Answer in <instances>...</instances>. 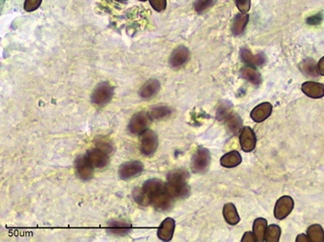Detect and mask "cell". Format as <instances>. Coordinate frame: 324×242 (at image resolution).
I'll list each match as a JSON object with an SVG mask.
<instances>
[{
	"instance_id": "6da1fadb",
	"label": "cell",
	"mask_w": 324,
	"mask_h": 242,
	"mask_svg": "<svg viewBox=\"0 0 324 242\" xmlns=\"http://www.w3.org/2000/svg\"><path fill=\"white\" fill-rule=\"evenodd\" d=\"M216 116L218 118V120L220 121H224L227 125V128L229 131L234 134L237 135L240 133V131L242 130L243 128V121L241 119V117L239 116L238 113L232 112L231 107L228 105H221L217 112H216Z\"/></svg>"
},
{
	"instance_id": "7a4b0ae2",
	"label": "cell",
	"mask_w": 324,
	"mask_h": 242,
	"mask_svg": "<svg viewBox=\"0 0 324 242\" xmlns=\"http://www.w3.org/2000/svg\"><path fill=\"white\" fill-rule=\"evenodd\" d=\"M114 96V87L108 81H102L96 85L92 94V102L98 106L104 107L109 104Z\"/></svg>"
},
{
	"instance_id": "3957f363",
	"label": "cell",
	"mask_w": 324,
	"mask_h": 242,
	"mask_svg": "<svg viewBox=\"0 0 324 242\" xmlns=\"http://www.w3.org/2000/svg\"><path fill=\"white\" fill-rule=\"evenodd\" d=\"M211 163L210 151L205 148H198L191 159V169L195 173L206 171Z\"/></svg>"
},
{
	"instance_id": "277c9868",
	"label": "cell",
	"mask_w": 324,
	"mask_h": 242,
	"mask_svg": "<svg viewBox=\"0 0 324 242\" xmlns=\"http://www.w3.org/2000/svg\"><path fill=\"white\" fill-rule=\"evenodd\" d=\"M158 147V139L153 130H147L141 134V152L146 156H151Z\"/></svg>"
},
{
	"instance_id": "5b68a950",
	"label": "cell",
	"mask_w": 324,
	"mask_h": 242,
	"mask_svg": "<svg viewBox=\"0 0 324 242\" xmlns=\"http://www.w3.org/2000/svg\"><path fill=\"white\" fill-rule=\"evenodd\" d=\"M150 120L151 118L149 116V113L145 112H138L131 117L128 124V130L134 135H141L143 132L148 129Z\"/></svg>"
},
{
	"instance_id": "8992f818",
	"label": "cell",
	"mask_w": 324,
	"mask_h": 242,
	"mask_svg": "<svg viewBox=\"0 0 324 242\" xmlns=\"http://www.w3.org/2000/svg\"><path fill=\"white\" fill-rule=\"evenodd\" d=\"M144 170V164L140 161H129L123 163L118 168V175L123 180L140 175Z\"/></svg>"
},
{
	"instance_id": "52a82bcc",
	"label": "cell",
	"mask_w": 324,
	"mask_h": 242,
	"mask_svg": "<svg viewBox=\"0 0 324 242\" xmlns=\"http://www.w3.org/2000/svg\"><path fill=\"white\" fill-rule=\"evenodd\" d=\"M85 156L94 168H105L109 164V155L97 148L89 150Z\"/></svg>"
},
{
	"instance_id": "ba28073f",
	"label": "cell",
	"mask_w": 324,
	"mask_h": 242,
	"mask_svg": "<svg viewBox=\"0 0 324 242\" xmlns=\"http://www.w3.org/2000/svg\"><path fill=\"white\" fill-rule=\"evenodd\" d=\"M76 175L83 181H89L94 177V168L87 160L86 156H79L75 161Z\"/></svg>"
},
{
	"instance_id": "9c48e42d",
	"label": "cell",
	"mask_w": 324,
	"mask_h": 242,
	"mask_svg": "<svg viewBox=\"0 0 324 242\" xmlns=\"http://www.w3.org/2000/svg\"><path fill=\"white\" fill-rule=\"evenodd\" d=\"M293 207H294L293 199L289 196H284L280 198L276 203L274 215L278 220H283L291 213Z\"/></svg>"
},
{
	"instance_id": "30bf717a",
	"label": "cell",
	"mask_w": 324,
	"mask_h": 242,
	"mask_svg": "<svg viewBox=\"0 0 324 242\" xmlns=\"http://www.w3.org/2000/svg\"><path fill=\"white\" fill-rule=\"evenodd\" d=\"M190 51L185 46H179L172 52L169 64L173 68H180L190 59Z\"/></svg>"
},
{
	"instance_id": "8fae6325",
	"label": "cell",
	"mask_w": 324,
	"mask_h": 242,
	"mask_svg": "<svg viewBox=\"0 0 324 242\" xmlns=\"http://www.w3.org/2000/svg\"><path fill=\"white\" fill-rule=\"evenodd\" d=\"M240 145L245 152H251L256 147V136L250 127H243L240 132Z\"/></svg>"
},
{
	"instance_id": "7c38bea8",
	"label": "cell",
	"mask_w": 324,
	"mask_h": 242,
	"mask_svg": "<svg viewBox=\"0 0 324 242\" xmlns=\"http://www.w3.org/2000/svg\"><path fill=\"white\" fill-rule=\"evenodd\" d=\"M241 59L244 63L249 66L253 67H259L265 64L266 62V56L264 54L260 53L257 55H253L247 48H242L240 52Z\"/></svg>"
},
{
	"instance_id": "4fadbf2b",
	"label": "cell",
	"mask_w": 324,
	"mask_h": 242,
	"mask_svg": "<svg viewBox=\"0 0 324 242\" xmlns=\"http://www.w3.org/2000/svg\"><path fill=\"white\" fill-rule=\"evenodd\" d=\"M174 200L170 197V195L166 192V190L154 195L151 199V205L157 210L165 211L171 208Z\"/></svg>"
},
{
	"instance_id": "5bb4252c",
	"label": "cell",
	"mask_w": 324,
	"mask_h": 242,
	"mask_svg": "<svg viewBox=\"0 0 324 242\" xmlns=\"http://www.w3.org/2000/svg\"><path fill=\"white\" fill-rule=\"evenodd\" d=\"M165 190L170 195L172 199L181 200L187 198L191 193V188L187 184H175L167 182L165 183Z\"/></svg>"
},
{
	"instance_id": "9a60e30c",
	"label": "cell",
	"mask_w": 324,
	"mask_h": 242,
	"mask_svg": "<svg viewBox=\"0 0 324 242\" xmlns=\"http://www.w3.org/2000/svg\"><path fill=\"white\" fill-rule=\"evenodd\" d=\"M302 92L313 99H321L324 96V84L316 81H306L301 86Z\"/></svg>"
},
{
	"instance_id": "2e32d148",
	"label": "cell",
	"mask_w": 324,
	"mask_h": 242,
	"mask_svg": "<svg viewBox=\"0 0 324 242\" xmlns=\"http://www.w3.org/2000/svg\"><path fill=\"white\" fill-rule=\"evenodd\" d=\"M273 111V107L271 105V103L269 102H264L259 104L258 106H256L251 112H250V117L253 121L260 123L263 122L264 120H266L268 117L271 115Z\"/></svg>"
},
{
	"instance_id": "e0dca14e",
	"label": "cell",
	"mask_w": 324,
	"mask_h": 242,
	"mask_svg": "<svg viewBox=\"0 0 324 242\" xmlns=\"http://www.w3.org/2000/svg\"><path fill=\"white\" fill-rule=\"evenodd\" d=\"M175 220L172 218H166L162 223L160 224L157 230V237L160 241L169 242L171 241L175 232Z\"/></svg>"
},
{
	"instance_id": "ac0fdd59",
	"label": "cell",
	"mask_w": 324,
	"mask_h": 242,
	"mask_svg": "<svg viewBox=\"0 0 324 242\" xmlns=\"http://www.w3.org/2000/svg\"><path fill=\"white\" fill-rule=\"evenodd\" d=\"M131 231V224L124 220H112L108 223V232L116 237H124Z\"/></svg>"
},
{
	"instance_id": "d6986e66",
	"label": "cell",
	"mask_w": 324,
	"mask_h": 242,
	"mask_svg": "<svg viewBox=\"0 0 324 242\" xmlns=\"http://www.w3.org/2000/svg\"><path fill=\"white\" fill-rule=\"evenodd\" d=\"M159 90H160V82L156 79H151L143 84V86L139 91V95L143 99H151L152 97L158 93Z\"/></svg>"
},
{
	"instance_id": "ffe728a7",
	"label": "cell",
	"mask_w": 324,
	"mask_h": 242,
	"mask_svg": "<svg viewBox=\"0 0 324 242\" xmlns=\"http://www.w3.org/2000/svg\"><path fill=\"white\" fill-rule=\"evenodd\" d=\"M249 16L247 14L240 13L235 16L231 25V32L234 36H239L244 33L248 25Z\"/></svg>"
},
{
	"instance_id": "44dd1931",
	"label": "cell",
	"mask_w": 324,
	"mask_h": 242,
	"mask_svg": "<svg viewBox=\"0 0 324 242\" xmlns=\"http://www.w3.org/2000/svg\"><path fill=\"white\" fill-rule=\"evenodd\" d=\"M241 77L248 81V82L254 84V85H259L262 82V77L261 74L258 72V70L253 67L246 65L241 69Z\"/></svg>"
},
{
	"instance_id": "7402d4cb",
	"label": "cell",
	"mask_w": 324,
	"mask_h": 242,
	"mask_svg": "<svg viewBox=\"0 0 324 242\" xmlns=\"http://www.w3.org/2000/svg\"><path fill=\"white\" fill-rule=\"evenodd\" d=\"M142 189L146 192V194L149 196V198L151 200L152 197H153L154 195L165 190V183L163 181H161L160 179L151 178L143 184Z\"/></svg>"
},
{
	"instance_id": "603a6c76",
	"label": "cell",
	"mask_w": 324,
	"mask_h": 242,
	"mask_svg": "<svg viewBox=\"0 0 324 242\" xmlns=\"http://www.w3.org/2000/svg\"><path fill=\"white\" fill-rule=\"evenodd\" d=\"M190 179V173L187 169L177 168L170 171L167 176V182L175 184H187Z\"/></svg>"
},
{
	"instance_id": "cb8c5ba5",
	"label": "cell",
	"mask_w": 324,
	"mask_h": 242,
	"mask_svg": "<svg viewBox=\"0 0 324 242\" xmlns=\"http://www.w3.org/2000/svg\"><path fill=\"white\" fill-rule=\"evenodd\" d=\"M242 163V156L238 151H230L220 158V164L224 168H235Z\"/></svg>"
},
{
	"instance_id": "d4e9b609",
	"label": "cell",
	"mask_w": 324,
	"mask_h": 242,
	"mask_svg": "<svg viewBox=\"0 0 324 242\" xmlns=\"http://www.w3.org/2000/svg\"><path fill=\"white\" fill-rule=\"evenodd\" d=\"M253 235L256 242H263L265 240V232L267 229V220L264 218H257L253 222Z\"/></svg>"
},
{
	"instance_id": "484cf974",
	"label": "cell",
	"mask_w": 324,
	"mask_h": 242,
	"mask_svg": "<svg viewBox=\"0 0 324 242\" xmlns=\"http://www.w3.org/2000/svg\"><path fill=\"white\" fill-rule=\"evenodd\" d=\"M223 217H224V220L231 226L237 225L240 222V216H239V214L237 212L236 206L233 204H231V203H228V204L224 205V207H223Z\"/></svg>"
},
{
	"instance_id": "4316f807",
	"label": "cell",
	"mask_w": 324,
	"mask_h": 242,
	"mask_svg": "<svg viewBox=\"0 0 324 242\" xmlns=\"http://www.w3.org/2000/svg\"><path fill=\"white\" fill-rule=\"evenodd\" d=\"M307 237L312 242H324V228L321 225L315 224L308 228Z\"/></svg>"
},
{
	"instance_id": "83f0119b",
	"label": "cell",
	"mask_w": 324,
	"mask_h": 242,
	"mask_svg": "<svg viewBox=\"0 0 324 242\" xmlns=\"http://www.w3.org/2000/svg\"><path fill=\"white\" fill-rule=\"evenodd\" d=\"M300 68H301V71L307 77L317 78L320 75L318 71V64L313 58H306L305 60L302 61Z\"/></svg>"
},
{
	"instance_id": "f1b7e54d",
	"label": "cell",
	"mask_w": 324,
	"mask_h": 242,
	"mask_svg": "<svg viewBox=\"0 0 324 242\" xmlns=\"http://www.w3.org/2000/svg\"><path fill=\"white\" fill-rule=\"evenodd\" d=\"M171 113V110L168 107L158 106V107H155L154 109H152L149 112V116L151 119L161 120V119H164V118H167L168 116H170Z\"/></svg>"
},
{
	"instance_id": "f546056e",
	"label": "cell",
	"mask_w": 324,
	"mask_h": 242,
	"mask_svg": "<svg viewBox=\"0 0 324 242\" xmlns=\"http://www.w3.org/2000/svg\"><path fill=\"white\" fill-rule=\"evenodd\" d=\"M281 228L278 225H270L266 229L265 232V240L264 242H278L280 241L281 238Z\"/></svg>"
},
{
	"instance_id": "4dcf8cb0",
	"label": "cell",
	"mask_w": 324,
	"mask_h": 242,
	"mask_svg": "<svg viewBox=\"0 0 324 242\" xmlns=\"http://www.w3.org/2000/svg\"><path fill=\"white\" fill-rule=\"evenodd\" d=\"M134 201L141 206H148L151 205V200L149 196L146 194V192L142 189V187H136L133 190Z\"/></svg>"
},
{
	"instance_id": "1f68e13d",
	"label": "cell",
	"mask_w": 324,
	"mask_h": 242,
	"mask_svg": "<svg viewBox=\"0 0 324 242\" xmlns=\"http://www.w3.org/2000/svg\"><path fill=\"white\" fill-rule=\"evenodd\" d=\"M216 0H196L193 4V8L197 13H203L211 8Z\"/></svg>"
},
{
	"instance_id": "d6a6232c",
	"label": "cell",
	"mask_w": 324,
	"mask_h": 242,
	"mask_svg": "<svg viewBox=\"0 0 324 242\" xmlns=\"http://www.w3.org/2000/svg\"><path fill=\"white\" fill-rule=\"evenodd\" d=\"M42 1L43 0H25L23 4V8L26 12H33L41 6Z\"/></svg>"
},
{
	"instance_id": "836d02e7",
	"label": "cell",
	"mask_w": 324,
	"mask_h": 242,
	"mask_svg": "<svg viewBox=\"0 0 324 242\" xmlns=\"http://www.w3.org/2000/svg\"><path fill=\"white\" fill-rule=\"evenodd\" d=\"M153 10L156 12H162L167 7V0H149Z\"/></svg>"
},
{
	"instance_id": "e575fe53",
	"label": "cell",
	"mask_w": 324,
	"mask_h": 242,
	"mask_svg": "<svg viewBox=\"0 0 324 242\" xmlns=\"http://www.w3.org/2000/svg\"><path fill=\"white\" fill-rule=\"evenodd\" d=\"M236 6L239 9V11L243 14H247L250 9V0H235Z\"/></svg>"
},
{
	"instance_id": "d590c367",
	"label": "cell",
	"mask_w": 324,
	"mask_h": 242,
	"mask_svg": "<svg viewBox=\"0 0 324 242\" xmlns=\"http://www.w3.org/2000/svg\"><path fill=\"white\" fill-rule=\"evenodd\" d=\"M96 148H97V149H101L102 151L106 152L107 154H109V153H111V152L113 151V147H112V145H111L110 143H107V142L103 141V140H100V142H98V143L96 144Z\"/></svg>"
},
{
	"instance_id": "8d00e7d4",
	"label": "cell",
	"mask_w": 324,
	"mask_h": 242,
	"mask_svg": "<svg viewBox=\"0 0 324 242\" xmlns=\"http://www.w3.org/2000/svg\"><path fill=\"white\" fill-rule=\"evenodd\" d=\"M322 20H323V16H322V14H319V15H315V16L308 18L307 23L311 24V25H317V24H320L322 22Z\"/></svg>"
},
{
	"instance_id": "74e56055",
	"label": "cell",
	"mask_w": 324,
	"mask_h": 242,
	"mask_svg": "<svg viewBox=\"0 0 324 242\" xmlns=\"http://www.w3.org/2000/svg\"><path fill=\"white\" fill-rule=\"evenodd\" d=\"M242 242H256V240H255V237H254L253 233L248 232V233H246V234L244 235V237H243V239H242Z\"/></svg>"
},
{
	"instance_id": "f35d334b",
	"label": "cell",
	"mask_w": 324,
	"mask_h": 242,
	"mask_svg": "<svg viewBox=\"0 0 324 242\" xmlns=\"http://www.w3.org/2000/svg\"><path fill=\"white\" fill-rule=\"evenodd\" d=\"M318 71L321 76H324V56L318 63Z\"/></svg>"
},
{
	"instance_id": "ab89813d",
	"label": "cell",
	"mask_w": 324,
	"mask_h": 242,
	"mask_svg": "<svg viewBox=\"0 0 324 242\" xmlns=\"http://www.w3.org/2000/svg\"><path fill=\"white\" fill-rule=\"evenodd\" d=\"M296 242H310V241H309L308 237H307V236H305V235H299V236H298V238L296 239Z\"/></svg>"
},
{
	"instance_id": "60d3db41",
	"label": "cell",
	"mask_w": 324,
	"mask_h": 242,
	"mask_svg": "<svg viewBox=\"0 0 324 242\" xmlns=\"http://www.w3.org/2000/svg\"><path fill=\"white\" fill-rule=\"evenodd\" d=\"M6 1H7V0H0V15L2 14V11H3V9H4V6H5V4H6Z\"/></svg>"
},
{
	"instance_id": "b9f144b4",
	"label": "cell",
	"mask_w": 324,
	"mask_h": 242,
	"mask_svg": "<svg viewBox=\"0 0 324 242\" xmlns=\"http://www.w3.org/2000/svg\"><path fill=\"white\" fill-rule=\"evenodd\" d=\"M115 1H117V2H124V1H127V0H115Z\"/></svg>"
},
{
	"instance_id": "7bdbcfd3",
	"label": "cell",
	"mask_w": 324,
	"mask_h": 242,
	"mask_svg": "<svg viewBox=\"0 0 324 242\" xmlns=\"http://www.w3.org/2000/svg\"><path fill=\"white\" fill-rule=\"evenodd\" d=\"M139 1H142V2H144V1H147V0H139Z\"/></svg>"
}]
</instances>
